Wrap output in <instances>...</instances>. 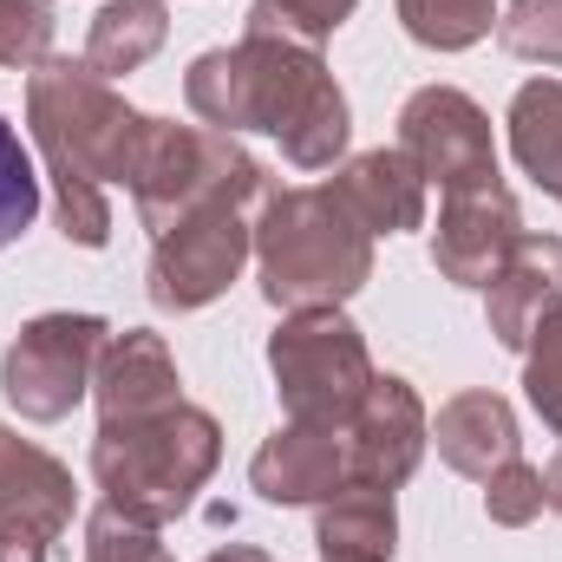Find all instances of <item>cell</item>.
Masks as SVG:
<instances>
[{"instance_id": "9a60e30c", "label": "cell", "mask_w": 562, "mask_h": 562, "mask_svg": "<svg viewBox=\"0 0 562 562\" xmlns=\"http://www.w3.org/2000/svg\"><path fill=\"white\" fill-rule=\"evenodd\" d=\"M327 190L353 210V223H360L367 236H400V229H419L425 223V177L400 144H393V150L380 144V150L347 157Z\"/></svg>"}, {"instance_id": "ac0fdd59", "label": "cell", "mask_w": 562, "mask_h": 562, "mask_svg": "<svg viewBox=\"0 0 562 562\" xmlns=\"http://www.w3.org/2000/svg\"><path fill=\"white\" fill-rule=\"evenodd\" d=\"M314 550L321 562H393L400 557V510L380 484H340L314 504Z\"/></svg>"}, {"instance_id": "277c9868", "label": "cell", "mask_w": 562, "mask_h": 562, "mask_svg": "<svg viewBox=\"0 0 562 562\" xmlns=\"http://www.w3.org/2000/svg\"><path fill=\"white\" fill-rule=\"evenodd\" d=\"M216 464H223V425L190 400L150 419L99 425L92 438V484L105 491L112 510H125L132 524H150V530L177 524L196 504V491L216 477Z\"/></svg>"}, {"instance_id": "4dcf8cb0", "label": "cell", "mask_w": 562, "mask_h": 562, "mask_svg": "<svg viewBox=\"0 0 562 562\" xmlns=\"http://www.w3.org/2000/svg\"><path fill=\"white\" fill-rule=\"evenodd\" d=\"M203 562H276L269 550H256V543H223V550H210Z\"/></svg>"}, {"instance_id": "cb8c5ba5", "label": "cell", "mask_w": 562, "mask_h": 562, "mask_svg": "<svg viewBox=\"0 0 562 562\" xmlns=\"http://www.w3.org/2000/svg\"><path fill=\"white\" fill-rule=\"evenodd\" d=\"M33 216H40V170H33L20 132L0 119V249L20 243L33 229Z\"/></svg>"}, {"instance_id": "d4e9b609", "label": "cell", "mask_w": 562, "mask_h": 562, "mask_svg": "<svg viewBox=\"0 0 562 562\" xmlns=\"http://www.w3.org/2000/svg\"><path fill=\"white\" fill-rule=\"evenodd\" d=\"M497 40L510 59L562 66V0H510L497 13Z\"/></svg>"}, {"instance_id": "d6986e66", "label": "cell", "mask_w": 562, "mask_h": 562, "mask_svg": "<svg viewBox=\"0 0 562 562\" xmlns=\"http://www.w3.org/2000/svg\"><path fill=\"white\" fill-rule=\"evenodd\" d=\"M164 33H170V7L164 0H105L92 13V33H86V66L99 79H125V72L157 59Z\"/></svg>"}, {"instance_id": "4316f807", "label": "cell", "mask_w": 562, "mask_h": 562, "mask_svg": "<svg viewBox=\"0 0 562 562\" xmlns=\"http://www.w3.org/2000/svg\"><path fill=\"white\" fill-rule=\"evenodd\" d=\"M86 562H170V550L150 524H132L125 510L99 504L86 517Z\"/></svg>"}, {"instance_id": "e0dca14e", "label": "cell", "mask_w": 562, "mask_h": 562, "mask_svg": "<svg viewBox=\"0 0 562 562\" xmlns=\"http://www.w3.org/2000/svg\"><path fill=\"white\" fill-rule=\"evenodd\" d=\"M431 445H438V458L458 471V477H491L497 464H510L517 458V413H510V400L504 393H458V400H445L438 406V425H431Z\"/></svg>"}, {"instance_id": "484cf974", "label": "cell", "mask_w": 562, "mask_h": 562, "mask_svg": "<svg viewBox=\"0 0 562 562\" xmlns=\"http://www.w3.org/2000/svg\"><path fill=\"white\" fill-rule=\"evenodd\" d=\"M484 517H491L497 530H530V524L543 517V471L524 464V458L497 464V471L484 477Z\"/></svg>"}, {"instance_id": "f1b7e54d", "label": "cell", "mask_w": 562, "mask_h": 562, "mask_svg": "<svg viewBox=\"0 0 562 562\" xmlns=\"http://www.w3.org/2000/svg\"><path fill=\"white\" fill-rule=\"evenodd\" d=\"M53 557V537L33 530V524H0V562H46Z\"/></svg>"}, {"instance_id": "4fadbf2b", "label": "cell", "mask_w": 562, "mask_h": 562, "mask_svg": "<svg viewBox=\"0 0 562 562\" xmlns=\"http://www.w3.org/2000/svg\"><path fill=\"white\" fill-rule=\"evenodd\" d=\"M92 400H99V425L150 419V413L177 406L183 380H177V360H170L164 334H150V327L112 334L105 353H99V373H92Z\"/></svg>"}, {"instance_id": "5bb4252c", "label": "cell", "mask_w": 562, "mask_h": 562, "mask_svg": "<svg viewBox=\"0 0 562 562\" xmlns=\"http://www.w3.org/2000/svg\"><path fill=\"white\" fill-rule=\"evenodd\" d=\"M249 484H256L262 504H281V510H294V504H327L340 484H353V477H347V438H340V431H321V425L288 419L276 438L256 451Z\"/></svg>"}, {"instance_id": "8fae6325", "label": "cell", "mask_w": 562, "mask_h": 562, "mask_svg": "<svg viewBox=\"0 0 562 562\" xmlns=\"http://www.w3.org/2000/svg\"><path fill=\"white\" fill-rule=\"evenodd\" d=\"M340 438H347V477L353 484L400 491L419 471L425 445H431V419H425V400L400 373H373L360 413H353V425Z\"/></svg>"}, {"instance_id": "7a4b0ae2", "label": "cell", "mask_w": 562, "mask_h": 562, "mask_svg": "<svg viewBox=\"0 0 562 562\" xmlns=\"http://www.w3.org/2000/svg\"><path fill=\"white\" fill-rule=\"evenodd\" d=\"M26 132L46 157L53 177V210L66 243L79 249H105L112 243V203L105 183L132 177V150H138L144 112L112 92V79H99L86 59H46L26 72Z\"/></svg>"}, {"instance_id": "ffe728a7", "label": "cell", "mask_w": 562, "mask_h": 562, "mask_svg": "<svg viewBox=\"0 0 562 562\" xmlns=\"http://www.w3.org/2000/svg\"><path fill=\"white\" fill-rule=\"evenodd\" d=\"M504 125H510V157L524 164V177H537V190L562 203V79L517 86Z\"/></svg>"}, {"instance_id": "5b68a950", "label": "cell", "mask_w": 562, "mask_h": 562, "mask_svg": "<svg viewBox=\"0 0 562 562\" xmlns=\"http://www.w3.org/2000/svg\"><path fill=\"white\" fill-rule=\"evenodd\" d=\"M132 210L150 229V243L164 229H177L183 216L210 210V203H256L269 196V170L229 138V132H210V125H170V119H150L144 112L138 150H132Z\"/></svg>"}, {"instance_id": "83f0119b", "label": "cell", "mask_w": 562, "mask_h": 562, "mask_svg": "<svg viewBox=\"0 0 562 562\" xmlns=\"http://www.w3.org/2000/svg\"><path fill=\"white\" fill-rule=\"evenodd\" d=\"M53 0H0V66H46L53 53Z\"/></svg>"}, {"instance_id": "2e32d148", "label": "cell", "mask_w": 562, "mask_h": 562, "mask_svg": "<svg viewBox=\"0 0 562 562\" xmlns=\"http://www.w3.org/2000/svg\"><path fill=\"white\" fill-rule=\"evenodd\" d=\"M72 510H79L72 471L53 451H40L33 438L0 425V524H33V530H46L59 543Z\"/></svg>"}, {"instance_id": "ba28073f", "label": "cell", "mask_w": 562, "mask_h": 562, "mask_svg": "<svg viewBox=\"0 0 562 562\" xmlns=\"http://www.w3.org/2000/svg\"><path fill=\"white\" fill-rule=\"evenodd\" d=\"M249 256H256V203H210L150 243L144 294L164 314H196L236 288Z\"/></svg>"}, {"instance_id": "f546056e", "label": "cell", "mask_w": 562, "mask_h": 562, "mask_svg": "<svg viewBox=\"0 0 562 562\" xmlns=\"http://www.w3.org/2000/svg\"><path fill=\"white\" fill-rule=\"evenodd\" d=\"M543 510H557L562 517V445H557V458L543 464Z\"/></svg>"}, {"instance_id": "52a82bcc", "label": "cell", "mask_w": 562, "mask_h": 562, "mask_svg": "<svg viewBox=\"0 0 562 562\" xmlns=\"http://www.w3.org/2000/svg\"><path fill=\"white\" fill-rule=\"evenodd\" d=\"M112 327L99 314H40L13 334L7 360H0V393L20 419L53 425L66 419L79 400H92V373L105 353Z\"/></svg>"}, {"instance_id": "44dd1931", "label": "cell", "mask_w": 562, "mask_h": 562, "mask_svg": "<svg viewBox=\"0 0 562 562\" xmlns=\"http://www.w3.org/2000/svg\"><path fill=\"white\" fill-rule=\"evenodd\" d=\"M400 26L425 53H464L497 33V0H400Z\"/></svg>"}, {"instance_id": "6da1fadb", "label": "cell", "mask_w": 562, "mask_h": 562, "mask_svg": "<svg viewBox=\"0 0 562 562\" xmlns=\"http://www.w3.org/2000/svg\"><path fill=\"white\" fill-rule=\"evenodd\" d=\"M183 99L210 132H269L294 170H334L347 157L353 119L347 92L321 66L314 46L281 33H243L236 46H210L183 72Z\"/></svg>"}, {"instance_id": "30bf717a", "label": "cell", "mask_w": 562, "mask_h": 562, "mask_svg": "<svg viewBox=\"0 0 562 562\" xmlns=\"http://www.w3.org/2000/svg\"><path fill=\"white\" fill-rule=\"evenodd\" d=\"M400 150L419 164L425 183L451 190L471 177H497V144H491V119L471 92L458 86H419L400 105Z\"/></svg>"}, {"instance_id": "8992f818", "label": "cell", "mask_w": 562, "mask_h": 562, "mask_svg": "<svg viewBox=\"0 0 562 562\" xmlns=\"http://www.w3.org/2000/svg\"><path fill=\"white\" fill-rule=\"evenodd\" d=\"M269 373H276L281 413L294 425L347 431L373 386V353L340 307H301V314H281V327L269 334Z\"/></svg>"}, {"instance_id": "7402d4cb", "label": "cell", "mask_w": 562, "mask_h": 562, "mask_svg": "<svg viewBox=\"0 0 562 562\" xmlns=\"http://www.w3.org/2000/svg\"><path fill=\"white\" fill-rule=\"evenodd\" d=\"M360 0H256L243 33H281V40H301V46H321L334 40L347 20H353Z\"/></svg>"}, {"instance_id": "9c48e42d", "label": "cell", "mask_w": 562, "mask_h": 562, "mask_svg": "<svg viewBox=\"0 0 562 562\" xmlns=\"http://www.w3.org/2000/svg\"><path fill=\"white\" fill-rule=\"evenodd\" d=\"M524 236V210L504 190V177H471L438 190V229H431V269L458 288H484L504 269V256Z\"/></svg>"}, {"instance_id": "3957f363", "label": "cell", "mask_w": 562, "mask_h": 562, "mask_svg": "<svg viewBox=\"0 0 562 562\" xmlns=\"http://www.w3.org/2000/svg\"><path fill=\"white\" fill-rule=\"evenodd\" d=\"M256 269L262 294L281 314L301 307H340L373 281V236L353 223V210L327 190H269L256 210Z\"/></svg>"}, {"instance_id": "7c38bea8", "label": "cell", "mask_w": 562, "mask_h": 562, "mask_svg": "<svg viewBox=\"0 0 562 562\" xmlns=\"http://www.w3.org/2000/svg\"><path fill=\"white\" fill-rule=\"evenodd\" d=\"M562 301V236H517V249L504 256V269L484 281V327L497 347L524 353L530 327Z\"/></svg>"}, {"instance_id": "603a6c76", "label": "cell", "mask_w": 562, "mask_h": 562, "mask_svg": "<svg viewBox=\"0 0 562 562\" xmlns=\"http://www.w3.org/2000/svg\"><path fill=\"white\" fill-rule=\"evenodd\" d=\"M524 393H530L537 419L562 438V301L530 327V347H524Z\"/></svg>"}]
</instances>
